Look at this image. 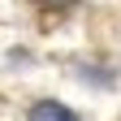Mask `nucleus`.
Instances as JSON below:
<instances>
[{"label":"nucleus","instance_id":"f257e3e1","mask_svg":"<svg viewBox=\"0 0 121 121\" xmlns=\"http://www.w3.org/2000/svg\"><path fill=\"white\" fill-rule=\"evenodd\" d=\"M30 121H78L65 104H52V99H43V104H35L30 108Z\"/></svg>","mask_w":121,"mask_h":121},{"label":"nucleus","instance_id":"f03ea898","mask_svg":"<svg viewBox=\"0 0 121 121\" xmlns=\"http://www.w3.org/2000/svg\"><path fill=\"white\" fill-rule=\"evenodd\" d=\"M35 4H43V9H69V4H78V0H35Z\"/></svg>","mask_w":121,"mask_h":121}]
</instances>
